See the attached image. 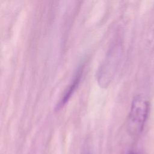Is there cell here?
<instances>
[{
    "mask_svg": "<svg viewBox=\"0 0 154 154\" xmlns=\"http://www.w3.org/2000/svg\"><path fill=\"white\" fill-rule=\"evenodd\" d=\"M149 108V103L145 96L138 95L133 99L127 120V130L131 135H138L142 132Z\"/></svg>",
    "mask_w": 154,
    "mask_h": 154,
    "instance_id": "cell-1",
    "label": "cell"
},
{
    "mask_svg": "<svg viewBox=\"0 0 154 154\" xmlns=\"http://www.w3.org/2000/svg\"><path fill=\"white\" fill-rule=\"evenodd\" d=\"M84 72V64H81L77 69L75 75L72 79L70 83L69 84L68 87L65 90L63 95L60 99V101L57 104L56 109L60 110L63 108L70 100L72 96L73 95L74 93L78 88L79 84L82 79V76Z\"/></svg>",
    "mask_w": 154,
    "mask_h": 154,
    "instance_id": "cell-2",
    "label": "cell"
},
{
    "mask_svg": "<svg viewBox=\"0 0 154 154\" xmlns=\"http://www.w3.org/2000/svg\"><path fill=\"white\" fill-rule=\"evenodd\" d=\"M128 154H140V153H137V152H131L128 153Z\"/></svg>",
    "mask_w": 154,
    "mask_h": 154,
    "instance_id": "cell-3",
    "label": "cell"
},
{
    "mask_svg": "<svg viewBox=\"0 0 154 154\" xmlns=\"http://www.w3.org/2000/svg\"><path fill=\"white\" fill-rule=\"evenodd\" d=\"M82 154H91L89 151H86L85 152H84Z\"/></svg>",
    "mask_w": 154,
    "mask_h": 154,
    "instance_id": "cell-4",
    "label": "cell"
}]
</instances>
